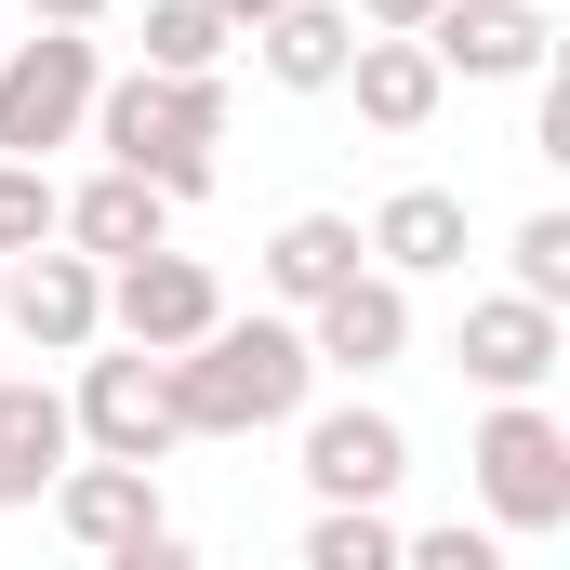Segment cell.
Returning <instances> with one entry per match:
<instances>
[{
	"instance_id": "obj_19",
	"label": "cell",
	"mask_w": 570,
	"mask_h": 570,
	"mask_svg": "<svg viewBox=\"0 0 570 570\" xmlns=\"http://www.w3.org/2000/svg\"><path fill=\"white\" fill-rule=\"evenodd\" d=\"M305 570H399V518H385V504H318Z\"/></svg>"
},
{
	"instance_id": "obj_6",
	"label": "cell",
	"mask_w": 570,
	"mask_h": 570,
	"mask_svg": "<svg viewBox=\"0 0 570 570\" xmlns=\"http://www.w3.org/2000/svg\"><path fill=\"white\" fill-rule=\"evenodd\" d=\"M80 451H120V464H173V358L159 345H120V358H80V399H67Z\"/></svg>"
},
{
	"instance_id": "obj_11",
	"label": "cell",
	"mask_w": 570,
	"mask_h": 570,
	"mask_svg": "<svg viewBox=\"0 0 570 570\" xmlns=\"http://www.w3.org/2000/svg\"><path fill=\"white\" fill-rule=\"evenodd\" d=\"M399 478H412L399 412H358V399H345V412H318V425H305V491H318V504H385Z\"/></svg>"
},
{
	"instance_id": "obj_10",
	"label": "cell",
	"mask_w": 570,
	"mask_h": 570,
	"mask_svg": "<svg viewBox=\"0 0 570 570\" xmlns=\"http://www.w3.org/2000/svg\"><path fill=\"white\" fill-rule=\"evenodd\" d=\"M412 40H425L451 80H544V13L531 0H438Z\"/></svg>"
},
{
	"instance_id": "obj_1",
	"label": "cell",
	"mask_w": 570,
	"mask_h": 570,
	"mask_svg": "<svg viewBox=\"0 0 570 570\" xmlns=\"http://www.w3.org/2000/svg\"><path fill=\"white\" fill-rule=\"evenodd\" d=\"M318 358H305V318H213L199 345H173V425L186 438H266L305 412Z\"/></svg>"
},
{
	"instance_id": "obj_21",
	"label": "cell",
	"mask_w": 570,
	"mask_h": 570,
	"mask_svg": "<svg viewBox=\"0 0 570 570\" xmlns=\"http://www.w3.org/2000/svg\"><path fill=\"white\" fill-rule=\"evenodd\" d=\"M53 199H67V186H53L40 159H0V253H40V239H53Z\"/></svg>"
},
{
	"instance_id": "obj_17",
	"label": "cell",
	"mask_w": 570,
	"mask_h": 570,
	"mask_svg": "<svg viewBox=\"0 0 570 570\" xmlns=\"http://www.w3.org/2000/svg\"><path fill=\"white\" fill-rule=\"evenodd\" d=\"M253 40H266V80H279V94H332L345 53H358V13H332V0H279Z\"/></svg>"
},
{
	"instance_id": "obj_3",
	"label": "cell",
	"mask_w": 570,
	"mask_h": 570,
	"mask_svg": "<svg viewBox=\"0 0 570 570\" xmlns=\"http://www.w3.org/2000/svg\"><path fill=\"white\" fill-rule=\"evenodd\" d=\"M53 518H67V544L80 558H120V570H173V518H159V464H120V451H94V464H67L53 478Z\"/></svg>"
},
{
	"instance_id": "obj_18",
	"label": "cell",
	"mask_w": 570,
	"mask_h": 570,
	"mask_svg": "<svg viewBox=\"0 0 570 570\" xmlns=\"http://www.w3.org/2000/svg\"><path fill=\"white\" fill-rule=\"evenodd\" d=\"M345 266H372L345 213H292L279 239H266V292H279V305H318V292L345 279Z\"/></svg>"
},
{
	"instance_id": "obj_2",
	"label": "cell",
	"mask_w": 570,
	"mask_h": 570,
	"mask_svg": "<svg viewBox=\"0 0 570 570\" xmlns=\"http://www.w3.org/2000/svg\"><path fill=\"white\" fill-rule=\"evenodd\" d=\"M94 146L146 173L159 199H199L213 186V146H226V80L213 67H134V80H94Z\"/></svg>"
},
{
	"instance_id": "obj_16",
	"label": "cell",
	"mask_w": 570,
	"mask_h": 570,
	"mask_svg": "<svg viewBox=\"0 0 570 570\" xmlns=\"http://www.w3.org/2000/svg\"><path fill=\"white\" fill-rule=\"evenodd\" d=\"M358 253H372L385 279H451V266H464V199H451V186H399V199L358 226Z\"/></svg>"
},
{
	"instance_id": "obj_7",
	"label": "cell",
	"mask_w": 570,
	"mask_h": 570,
	"mask_svg": "<svg viewBox=\"0 0 570 570\" xmlns=\"http://www.w3.org/2000/svg\"><path fill=\"white\" fill-rule=\"evenodd\" d=\"M213 318H226V292H213L199 253H173V239H146V253L107 266V332H120V345H159V358H173V345H199Z\"/></svg>"
},
{
	"instance_id": "obj_24",
	"label": "cell",
	"mask_w": 570,
	"mask_h": 570,
	"mask_svg": "<svg viewBox=\"0 0 570 570\" xmlns=\"http://www.w3.org/2000/svg\"><path fill=\"white\" fill-rule=\"evenodd\" d=\"M107 0H27V27H94Z\"/></svg>"
},
{
	"instance_id": "obj_26",
	"label": "cell",
	"mask_w": 570,
	"mask_h": 570,
	"mask_svg": "<svg viewBox=\"0 0 570 570\" xmlns=\"http://www.w3.org/2000/svg\"><path fill=\"white\" fill-rule=\"evenodd\" d=\"M213 13H226V27H266V13H279V0H213Z\"/></svg>"
},
{
	"instance_id": "obj_8",
	"label": "cell",
	"mask_w": 570,
	"mask_h": 570,
	"mask_svg": "<svg viewBox=\"0 0 570 570\" xmlns=\"http://www.w3.org/2000/svg\"><path fill=\"white\" fill-rule=\"evenodd\" d=\"M305 358H318V372H385V358H412V279L345 266V279L305 305Z\"/></svg>"
},
{
	"instance_id": "obj_23",
	"label": "cell",
	"mask_w": 570,
	"mask_h": 570,
	"mask_svg": "<svg viewBox=\"0 0 570 570\" xmlns=\"http://www.w3.org/2000/svg\"><path fill=\"white\" fill-rule=\"evenodd\" d=\"M399 558L412 570H491V531H464V518L451 531H399Z\"/></svg>"
},
{
	"instance_id": "obj_5",
	"label": "cell",
	"mask_w": 570,
	"mask_h": 570,
	"mask_svg": "<svg viewBox=\"0 0 570 570\" xmlns=\"http://www.w3.org/2000/svg\"><path fill=\"white\" fill-rule=\"evenodd\" d=\"M94 40L80 27H27L13 53H0V159H40V146H67L94 120Z\"/></svg>"
},
{
	"instance_id": "obj_20",
	"label": "cell",
	"mask_w": 570,
	"mask_h": 570,
	"mask_svg": "<svg viewBox=\"0 0 570 570\" xmlns=\"http://www.w3.org/2000/svg\"><path fill=\"white\" fill-rule=\"evenodd\" d=\"M226 13L213 0H146V67H226Z\"/></svg>"
},
{
	"instance_id": "obj_15",
	"label": "cell",
	"mask_w": 570,
	"mask_h": 570,
	"mask_svg": "<svg viewBox=\"0 0 570 570\" xmlns=\"http://www.w3.org/2000/svg\"><path fill=\"white\" fill-rule=\"evenodd\" d=\"M67 451H80L67 399H53L40 372H13V385H0V504H40V491L67 478Z\"/></svg>"
},
{
	"instance_id": "obj_25",
	"label": "cell",
	"mask_w": 570,
	"mask_h": 570,
	"mask_svg": "<svg viewBox=\"0 0 570 570\" xmlns=\"http://www.w3.org/2000/svg\"><path fill=\"white\" fill-rule=\"evenodd\" d=\"M358 13H372V27H425L438 0H358Z\"/></svg>"
},
{
	"instance_id": "obj_9",
	"label": "cell",
	"mask_w": 570,
	"mask_h": 570,
	"mask_svg": "<svg viewBox=\"0 0 570 570\" xmlns=\"http://www.w3.org/2000/svg\"><path fill=\"white\" fill-rule=\"evenodd\" d=\"M0 318H13L27 345H53V358H80V345L107 332V266H94L80 239H67V253L40 239V253H13V279H0Z\"/></svg>"
},
{
	"instance_id": "obj_4",
	"label": "cell",
	"mask_w": 570,
	"mask_h": 570,
	"mask_svg": "<svg viewBox=\"0 0 570 570\" xmlns=\"http://www.w3.org/2000/svg\"><path fill=\"white\" fill-rule=\"evenodd\" d=\"M478 491H491L504 531H570V425L531 399V385L478 425Z\"/></svg>"
},
{
	"instance_id": "obj_13",
	"label": "cell",
	"mask_w": 570,
	"mask_h": 570,
	"mask_svg": "<svg viewBox=\"0 0 570 570\" xmlns=\"http://www.w3.org/2000/svg\"><path fill=\"white\" fill-rule=\"evenodd\" d=\"M53 239H80L94 266H120V253H146V239H173V199H159L146 173L107 159L94 186H67V199H53Z\"/></svg>"
},
{
	"instance_id": "obj_22",
	"label": "cell",
	"mask_w": 570,
	"mask_h": 570,
	"mask_svg": "<svg viewBox=\"0 0 570 570\" xmlns=\"http://www.w3.org/2000/svg\"><path fill=\"white\" fill-rule=\"evenodd\" d=\"M518 292L531 305H570V213H531L518 226Z\"/></svg>"
},
{
	"instance_id": "obj_14",
	"label": "cell",
	"mask_w": 570,
	"mask_h": 570,
	"mask_svg": "<svg viewBox=\"0 0 570 570\" xmlns=\"http://www.w3.org/2000/svg\"><path fill=\"white\" fill-rule=\"evenodd\" d=\"M464 372H478L491 399L544 385V372H558V305H531V292H491V305H464Z\"/></svg>"
},
{
	"instance_id": "obj_12",
	"label": "cell",
	"mask_w": 570,
	"mask_h": 570,
	"mask_svg": "<svg viewBox=\"0 0 570 570\" xmlns=\"http://www.w3.org/2000/svg\"><path fill=\"white\" fill-rule=\"evenodd\" d=\"M332 94H358V120H372V134H425L438 94H451V67H438L412 27H385V40H358V53H345V80H332Z\"/></svg>"
}]
</instances>
